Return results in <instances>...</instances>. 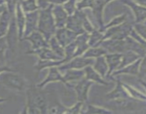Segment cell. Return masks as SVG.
<instances>
[{
  "mask_svg": "<svg viewBox=\"0 0 146 114\" xmlns=\"http://www.w3.org/2000/svg\"><path fill=\"white\" fill-rule=\"evenodd\" d=\"M43 88L36 85L28 88L26 93V105L24 113H48V99Z\"/></svg>",
  "mask_w": 146,
  "mask_h": 114,
  "instance_id": "6da1fadb",
  "label": "cell"
},
{
  "mask_svg": "<svg viewBox=\"0 0 146 114\" xmlns=\"http://www.w3.org/2000/svg\"><path fill=\"white\" fill-rule=\"evenodd\" d=\"M51 9L52 5L50 4L47 8L39 10L38 15L37 31L44 36L46 41H48L53 36H54L56 30Z\"/></svg>",
  "mask_w": 146,
  "mask_h": 114,
  "instance_id": "7a4b0ae2",
  "label": "cell"
},
{
  "mask_svg": "<svg viewBox=\"0 0 146 114\" xmlns=\"http://www.w3.org/2000/svg\"><path fill=\"white\" fill-rule=\"evenodd\" d=\"M0 84L9 89L20 92L25 89L27 81L15 71H4L0 74Z\"/></svg>",
  "mask_w": 146,
  "mask_h": 114,
  "instance_id": "3957f363",
  "label": "cell"
},
{
  "mask_svg": "<svg viewBox=\"0 0 146 114\" xmlns=\"http://www.w3.org/2000/svg\"><path fill=\"white\" fill-rule=\"evenodd\" d=\"M138 101L131 98H118V99L109 100L105 107L111 110L114 113L116 111H133L138 108L139 103Z\"/></svg>",
  "mask_w": 146,
  "mask_h": 114,
  "instance_id": "277c9868",
  "label": "cell"
},
{
  "mask_svg": "<svg viewBox=\"0 0 146 114\" xmlns=\"http://www.w3.org/2000/svg\"><path fill=\"white\" fill-rule=\"evenodd\" d=\"M132 29V23L125 21L119 25L107 28L104 33V40L108 38L124 40L129 36Z\"/></svg>",
  "mask_w": 146,
  "mask_h": 114,
  "instance_id": "5b68a950",
  "label": "cell"
},
{
  "mask_svg": "<svg viewBox=\"0 0 146 114\" xmlns=\"http://www.w3.org/2000/svg\"><path fill=\"white\" fill-rule=\"evenodd\" d=\"M94 58H85L83 56L74 57L68 62L58 66V69L61 73L68 69H83L87 66H92L94 62Z\"/></svg>",
  "mask_w": 146,
  "mask_h": 114,
  "instance_id": "8992f818",
  "label": "cell"
},
{
  "mask_svg": "<svg viewBox=\"0 0 146 114\" xmlns=\"http://www.w3.org/2000/svg\"><path fill=\"white\" fill-rule=\"evenodd\" d=\"M94 83L89 80L86 79L85 77L80 79L76 84L73 85L72 88L76 93L77 101L86 103L88 99V93L90 88L94 85Z\"/></svg>",
  "mask_w": 146,
  "mask_h": 114,
  "instance_id": "52a82bcc",
  "label": "cell"
},
{
  "mask_svg": "<svg viewBox=\"0 0 146 114\" xmlns=\"http://www.w3.org/2000/svg\"><path fill=\"white\" fill-rule=\"evenodd\" d=\"M4 36H5L7 46H8V50H9L12 54H14L16 49H17L18 41H19L18 30H17V27L16 26L15 20H14V15L11 17L9 27L7 34Z\"/></svg>",
  "mask_w": 146,
  "mask_h": 114,
  "instance_id": "ba28073f",
  "label": "cell"
},
{
  "mask_svg": "<svg viewBox=\"0 0 146 114\" xmlns=\"http://www.w3.org/2000/svg\"><path fill=\"white\" fill-rule=\"evenodd\" d=\"M84 13V10L77 9L74 14L68 16L66 24L67 28L75 32L78 35L85 32L82 27V17Z\"/></svg>",
  "mask_w": 146,
  "mask_h": 114,
  "instance_id": "9c48e42d",
  "label": "cell"
},
{
  "mask_svg": "<svg viewBox=\"0 0 146 114\" xmlns=\"http://www.w3.org/2000/svg\"><path fill=\"white\" fill-rule=\"evenodd\" d=\"M54 82H61L64 84L68 88V84L66 83L64 81V77H63V74L58 69L57 67H51L48 68V72L46 76L44 78L43 81L37 84L36 86L40 88H44L47 84H50V83H54Z\"/></svg>",
  "mask_w": 146,
  "mask_h": 114,
  "instance_id": "30bf717a",
  "label": "cell"
},
{
  "mask_svg": "<svg viewBox=\"0 0 146 114\" xmlns=\"http://www.w3.org/2000/svg\"><path fill=\"white\" fill-rule=\"evenodd\" d=\"M100 46L103 47L107 53H119L123 54L125 51V41L124 40L105 39L101 43Z\"/></svg>",
  "mask_w": 146,
  "mask_h": 114,
  "instance_id": "8fae6325",
  "label": "cell"
},
{
  "mask_svg": "<svg viewBox=\"0 0 146 114\" xmlns=\"http://www.w3.org/2000/svg\"><path fill=\"white\" fill-rule=\"evenodd\" d=\"M123 4L131 8L135 17V22H145L146 19L145 7L134 2L133 0H119Z\"/></svg>",
  "mask_w": 146,
  "mask_h": 114,
  "instance_id": "7c38bea8",
  "label": "cell"
},
{
  "mask_svg": "<svg viewBox=\"0 0 146 114\" xmlns=\"http://www.w3.org/2000/svg\"><path fill=\"white\" fill-rule=\"evenodd\" d=\"M77 35L78 34L67 28L66 27H64V28H56L54 36L63 47H65L66 46L74 41Z\"/></svg>",
  "mask_w": 146,
  "mask_h": 114,
  "instance_id": "4fadbf2b",
  "label": "cell"
},
{
  "mask_svg": "<svg viewBox=\"0 0 146 114\" xmlns=\"http://www.w3.org/2000/svg\"><path fill=\"white\" fill-rule=\"evenodd\" d=\"M39 10L25 14V27H24V38L29 35L33 31H36L38 27Z\"/></svg>",
  "mask_w": 146,
  "mask_h": 114,
  "instance_id": "5bb4252c",
  "label": "cell"
},
{
  "mask_svg": "<svg viewBox=\"0 0 146 114\" xmlns=\"http://www.w3.org/2000/svg\"><path fill=\"white\" fill-rule=\"evenodd\" d=\"M51 12H52L53 17H54V22H55L56 28L66 27L68 15L64 9L63 8L62 5H52Z\"/></svg>",
  "mask_w": 146,
  "mask_h": 114,
  "instance_id": "9a60e30c",
  "label": "cell"
},
{
  "mask_svg": "<svg viewBox=\"0 0 146 114\" xmlns=\"http://www.w3.org/2000/svg\"><path fill=\"white\" fill-rule=\"evenodd\" d=\"M28 55H34L38 56V60L48 61V60H60L62 59L59 56L54 54L49 47H43L37 49H30L25 53Z\"/></svg>",
  "mask_w": 146,
  "mask_h": 114,
  "instance_id": "2e32d148",
  "label": "cell"
},
{
  "mask_svg": "<svg viewBox=\"0 0 146 114\" xmlns=\"http://www.w3.org/2000/svg\"><path fill=\"white\" fill-rule=\"evenodd\" d=\"M28 41L31 43V49H37L43 47H48V41H46L44 36L38 31H34L32 33L24 37L22 41Z\"/></svg>",
  "mask_w": 146,
  "mask_h": 114,
  "instance_id": "e0dca14e",
  "label": "cell"
},
{
  "mask_svg": "<svg viewBox=\"0 0 146 114\" xmlns=\"http://www.w3.org/2000/svg\"><path fill=\"white\" fill-rule=\"evenodd\" d=\"M143 58H140L135 61L134 62L128 64V65L125 66L119 69L114 71L110 77L114 78L115 76H118L120 75H132L137 76L138 74V71H139V66L141 64V61Z\"/></svg>",
  "mask_w": 146,
  "mask_h": 114,
  "instance_id": "ac0fdd59",
  "label": "cell"
},
{
  "mask_svg": "<svg viewBox=\"0 0 146 114\" xmlns=\"http://www.w3.org/2000/svg\"><path fill=\"white\" fill-rule=\"evenodd\" d=\"M106 61L108 67L106 78H109L111 74L118 69L122 59V54L119 53H107L105 55Z\"/></svg>",
  "mask_w": 146,
  "mask_h": 114,
  "instance_id": "d6986e66",
  "label": "cell"
},
{
  "mask_svg": "<svg viewBox=\"0 0 146 114\" xmlns=\"http://www.w3.org/2000/svg\"><path fill=\"white\" fill-rule=\"evenodd\" d=\"M124 41H125V51H132V52H134L141 58L145 57V45H143V44L138 42L135 40H134L133 38L130 37L129 36L124 39Z\"/></svg>",
  "mask_w": 146,
  "mask_h": 114,
  "instance_id": "ffe728a7",
  "label": "cell"
},
{
  "mask_svg": "<svg viewBox=\"0 0 146 114\" xmlns=\"http://www.w3.org/2000/svg\"><path fill=\"white\" fill-rule=\"evenodd\" d=\"M105 97L108 101L118 99V98H130L129 95L128 94L126 90L123 85L122 81L119 79L115 80V85L114 88L112 91L106 94Z\"/></svg>",
  "mask_w": 146,
  "mask_h": 114,
  "instance_id": "44dd1931",
  "label": "cell"
},
{
  "mask_svg": "<svg viewBox=\"0 0 146 114\" xmlns=\"http://www.w3.org/2000/svg\"><path fill=\"white\" fill-rule=\"evenodd\" d=\"M25 19V14H24V12L21 9L19 2H18L17 4V7H16L15 13H14V20H15L17 30H18L19 39V41H22L23 38H24Z\"/></svg>",
  "mask_w": 146,
  "mask_h": 114,
  "instance_id": "7402d4cb",
  "label": "cell"
},
{
  "mask_svg": "<svg viewBox=\"0 0 146 114\" xmlns=\"http://www.w3.org/2000/svg\"><path fill=\"white\" fill-rule=\"evenodd\" d=\"M106 5V0H94V6L91 9L97 22V25L98 27V28H102L103 26L104 25V11Z\"/></svg>",
  "mask_w": 146,
  "mask_h": 114,
  "instance_id": "603a6c76",
  "label": "cell"
},
{
  "mask_svg": "<svg viewBox=\"0 0 146 114\" xmlns=\"http://www.w3.org/2000/svg\"><path fill=\"white\" fill-rule=\"evenodd\" d=\"M85 78L89 81H92L94 84H98L101 85H108L109 83L107 82L105 78H103L96 71L94 70L92 66H87L84 68Z\"/></svg>",
  "mask_w": 146,
  "mask_h": 114,
  "instance_id": "cb8c5ba5",
  "label": "cell"
},
{
  "mask_svg": "<svg viewBox=\"0 0 146 114\" xmlns=\"http://www.w3.org/2000/svg\"><path fill=\"white\" fill-rule=\"evenodd\" d=\"M85 76L84 70L83 69H68L64 71L63 74L64 81L68 85V88H72L73 85H71V82H77L80 79Z\"/></svg>",
  "mask_w": 146,
  "mask_h": 114,
  "instance_id": "d4e9b609",
  "label": "cell"
},
{
  "mask_svg": "<svg viewBox=\"0 0 146 114\" xmlns=\"http://www.w3.org/2000/svg\"><path fill=\"white\" fill-rule=\"evenodd\" d=\"M92 66L94 68V70L96 71L103 78H105V79L106 78L108 71V67L106 61L105 55L95 58Z\"/></svg>",
  "mask_w": 146,
  "mask_h": 114,
  "instance_id": "484cf974",
  "label": "cell"
},
{
  "mask_svg": "<svg viewBox=\"0 0 146 114\" xmlns=\"http://www.w3.org/2000/svg\"><path fill=\"white\" fill-rule=\"evenodd\" d=\"M66 63L64 58L60 60H48V61H42L38 60V62L34 65V69L37 71H41L45 68H49L51 67H58L62 64Z\"/></svg>",
  "mask_w": 146,
  "mask_h": 114,
  "instance_id": "4316f807",
  "label": "cell"
},
{
  "mask_svg": "<svg viewBox=\"0 0 146 114\" xmlns=\"http://www.w3.org/2000/svg\"><path fill=\"white\" fill-rule=\"evenodd\" d=\"M124 88L126 90L127 93L129 95L130 98H133L134 100H136L138 101H142V102H145L146 101V95L145 93L143 92H141V91L137 89L135 87L132 86L130 84H126L125 82H122Z\"/></svg>",
  "mask_w": 146,
  "mask_h": 114,
  "instance_id": "83f0119b",
  "label": "cell"
},
{
  "mask_svg": "<svg viewBox=\"0 0 146 114\" xmlns=\"http://www.w3.org/2000/svg\"><path fill=\"white\" fill-rule=\"evenodd\" d=\"M11 17L12 16L9 14L7 9L4 10L0 14V36H4L7 34Z\"/></svg>",
  "mask_w": 146,
  "mask_h": 114,
  "instance_id": "f1b7e54d",
  "label": "cell"
},
{
  "mask_svg": "<svg viewBox=\"0 0 146 114\" xmlns=\"http://www.w3.org/2000/svg\"><path fill=\"white\" fill-rule=\"evenodd\" d=\"M113 111L108 109L105 106H100V105H94V104H88L81 111V113H89V114H110L113 113Z\"/></svg>",
  "mask_w": 146,
  "mask_h": 114,
  "instance_id": "f546056e",
  "label": "cell"
},
{
  "mask_svg": "<svg viewBox=\"0 0 146 114\" xmlns=\"http://www.w3.org/2000/svg\"><path fill=\"white\" fill-rule=\"evenodd\" d=\"M104 41V32L98 28H95L89 34L88 37V45L90 47L99 46L101 43Z\"/></svg>",
  "mask_w": 146,
  "mask_h": 114,
  "instance_id": "4dcf8cb0",
  "label": "cell"
},
{
  "mask_svg": "<svg viewBox=\"0 0 146 114\" xmlns=\"http://www.w3.org/2000/svg\"><path fill=\"white\" fill-rule=\"evenodd\" d=\"M107 54L106 51L101 46L96 47H89L85 52L83 54V56L85 58H96L98 57L104 56Z\"/></svg>",
  "mask_w": 146,
  "mask_h": 114,
  "instance_id": "1f68e13d",
  "label": "cell"
},
{
  "mask_svg": "<svg viewBox=\"0 0 146 114\" xmlns=\"http://www.w3.org/2000/svg\"><path fill=\"white\" fill-rule=\"evenodd\" d=\"M48 47L52 50L53 52L56 54L60 58H64V47H63L61 44L58 43L56 38L54 36H53L48 41Z\"/></svg>",
  "mask_w": 146,
  "mask_h": 114,
  "instance_id": "d6a6232c",
  "label": "cell"
},
{
  "mask_svg": "<svg viewBox=\"0 0 146 114\" xmlns=\"http://www.w3.org/2000/svg\"><path fill=\"white\" fill-rule=\"evenodd\" d=\"M19 2L24 14L39 10L36 0H21Z\"/></svg>",
  "mask_w": 146,
  "mask_h": 114,
  "instance_id": "836d02e7",
  "label": "cell"
},
{
  "mask_svg": "<svg viewBox=\"0 0 146 114\" xmlns=\"http://www.w3.org/2000/svg\"><path fill=\"white\" fill-rule=\"evenodd\" d=\"M125 21H127V14H121V15H118L117 16V17H114V18L112 19L109 22L107 23L106 24H104V25L103 26L102 28H98V29L104 33V31H105L107 28L119 25V24L125 22Z\"/></svg>",
  "mask_w": 146,
  "mask_h": 114,
  "instance_id": "e575fe53",
  "label": "cell"
},
{
  "mask_svg": "<svg viewBox=\"0 0 146 114\" xmlns=\"http://www.w3.org/2000/svg\"><path fill=\"white\" fill-rule=\"evenodd\" d=\"M140 58H141V57H140L139 56L137 55L134 52H132V51H127L123 53L121 63L120 64V66L118 68V69L122 68V67L131 64V63L134 62V61H136L137 59H138Z\"/></svg>",
  "mask_w": 146,
  "mask_h": 114,
  "instance_id": "d590c367",
  "label": "cell"
},
{
  "mask_svg": "<svg viewBox=\"0 0 146 114\" xmlns=\"http://www.w3.org/2000/svg\"><path fill=\"white\" fill-rule=\"evenodd\" d=\"M76 49V45L74 41L71 42V44H68L64 47V59L66 62L69 61L74 57Z\"/></svg>",
  "mask_w": 146,
  "mask_h": 114,
  "instance_id": "8d00e7d4",
  "label": "cell"
},
{
  "mask_svg": "<svg viewBox=\"0 0 146 114\" xmlns=\"http://www.w3.org/2000/svg\"><path fill=\"white\" fill-rule=\"evenodd\" d=\"M146 66H145V57L142 58L141 64L139 66V71H138V78L140 84L144 87H145V79H146Z\"/></svg>",
  "mask_w": 146,
  "mask_h": 114,
  "instance_id": "74e56055",
  "label": "cell"
},
{
  "mask_svg": "<svg viewBox=\"0 0 146 114\" xmlns=\"http://www.w3.org/2000/svg\"><path fill=\"white\" fill-rule=\"evenodd\" d=\"M78 0H67L62 5L63 8L68 14V16H71L75 13L76 11V3Z\"/></svg>",
  "mask_w": 146,
  "mask_h": 114,
  "instance_id": "f35d334b",
  "label": "cell"
},
{
  "mask_svg": "<svg viewBox=\"0 0 146 114\" xmlns=\"http://www.w3.org/2000/svg\"><path fill=\"white\" fill-rule=\"evenodd\" d=\"M84 103H85L78 101L75 104H74V105H71V106L70 107H66L64 113H69V114L81 113Z\"/></svg>",
  "mask_w": 146,
  "mask_h": 114,
  "instance_id": "ab89813d",
  "label": "cell"
},
{
  "mask_svg": "<svg viewBox=\"0 0 146 114\" xmlns=\"http://www.w3.org/2000/svg\"><path fill=\"white\" fill-rule=\"evenodd\" d=\"M133 28L135 32L138 33L143 38H145L146 35V25L145 22H134L133 24Z\"/></svg>",
  "mask_w": 146,
  "mask_h": 114,
  "instance_id": "60d3db41",
  "label": "cell"
},
{
  "mask_svg": "<svg viewBox=\"0 0 146 114\" xmlns=\"http://www.w3.org/2000/svg\"><path fill=\"white\" fill-rule=\"evenodd\" d=\"M82 27L84 28V31L90 34L91 32H92L94 29H95V27H94L91 22L90 21V20L88 19V17L86 16V13L84 12L83 14L82 17Z\"/></svg>",
  "mask_w": 146,
  "mask_h": 114,
  "instance_id": "b9f144b4",
  "label": "cell"
},
{
  "mask_svg": "<svg viewBox=\"0 0 146 114\" xmlns=\"http://www.w3.org/2000/svg\"><path fill=\"white\" fill-rule=\"evenodd\" d=\"M94 4V0H79L76 3V9L78 10L92 9Z\"/></svg>",
  "mask_w": 146,
  "mask_h": 114,
  "instance_id": "7bdbcfd3",
  "label": "cell"
},
{
  "mask_svg": "<svg viewBox=\"0 0 146 114\" xmlns=\"http://www.w3.org/2000/svg\"><path fill=\"white\" fill-rule=\"evenodd\" d=\"M7 50H8V46L5 36H0V61H3L5 58Z\"/></svg>",
  "mask_w": 146,
  "mask_h": 114,
  "instance_id": "ee69618b",
  "label": "cell"
},
{
  "mask_svg": "<svg viewBox=\"0 0 146 114\" xmlns=\"http://www.w3.org/2000/svg\"><path fill=\"white\" fill-rule=\"evenodd\" d=\"M18 2V0H5L7 9L11 16L14 15L16 7H17V4Z\"/></svg>",
  "mask_w": 146,
  "mask_h": 114,
  "instance_id": "f6af8a7d",
  "label": "cell"
},
{
  "mask_svg": "<svg viewBox=\"0 0 146 114\" xmlns=\"http://www.w3.org/2000/svg\"><path fill=\"white\" fill-rule=\"evenodd\" d=\"M129 36L131 37L132 38H133L134 40H135V41H138V42L141 43V44H143V45H145V38H143L141 36H140L138 33L135 32L133 30V28L131 30V33H130L129 34Z\"/></svg>",
  "mask_w": 146,
  "mask_h": 114,
  "instance_id": "bcb514c9",
  "label": "cell"
},
{
  "mask_svg": "<svg viewBox=\"0 0 146 114\" xmlns=\"http://www.w3.org/2000/svg\"><path fill=\"white\" fill-rule=\"evenodd\" d=\"M36 1L39 10L44 9L50 5L49 3H48V0H36Z\"/></svg>",
  "mask_w": 146,
  "mask_h": 114,
  "instance_id": "7dc6e473",
  "label": "cell"
},
{
  "mask_svg": "<svg viewBox=\"0 0 146 114\" xmlns=\"http://www.w3.org/2000/svg\"><path fill=\"white\" fill-rule=\"evenodd\" d=\"M67 0H48V3L51 5H63Z\"/></svg>",
  "mask_w": 146,
  "mask_h": 114,
  "instance_id": "c3c4849f",
  "label": "cell"
},
{
  "mask_svg": "<svg viewBox=\"0 0 146 114\" xmlns=\"http://www.w3.org/2000/svg\"><path fill=\"white\" fill-rule=\"evenodd\" d=\"M133 1L137 4H140V5L143 6V7H145L146 0H133Z\"/></svg>",
  "mask_w": 146,
  "mask_h": 114,
  "instance_id": "681fc988",
  "label": "cell"
},
{
  "mask_svg": "<svg viewBox=\"0 0 146 114\" xmlns=\"http://www.w3.org/2000/svg\"><path fill=\"white\" fill-rule=\"evenodd\" d=\"M112 1H114V0H106V4H108L110 2H111Z\"/></svg>",
  "mask_w": 146,
  "mask_h": 114,
  "instance_id": "f907efd6",
  "label": "cell"
},
{
  "mask_svg": "<svg viewBox=\"0 0 146 114\" xmlns=\"http://www.w3.org/2000/svg\"><path fill=\"white\" fill-rule=\"evenodd\" d=\"M18 1H21V0H18Z\"/></svg>",
  "mask_w": 146,
  "mask_h": 114,
  "instance_id": "816d5d0a",
  "label": "cell"
},
{
  "mask_svg": "<svg viewBox=\"0 0 146 114\" xmlns=\"http://www.w3.org/2000/svg\"><path fill=\"white\" fill-rule=\"evenodd\" d=\"M78 1H79V0H78Z\"/></svg>",
  "mask_w": 146,
  "mask_h": 114,
  "instance_id": "f5cc1de1",
  "label": "cell"
}]
</instances>
